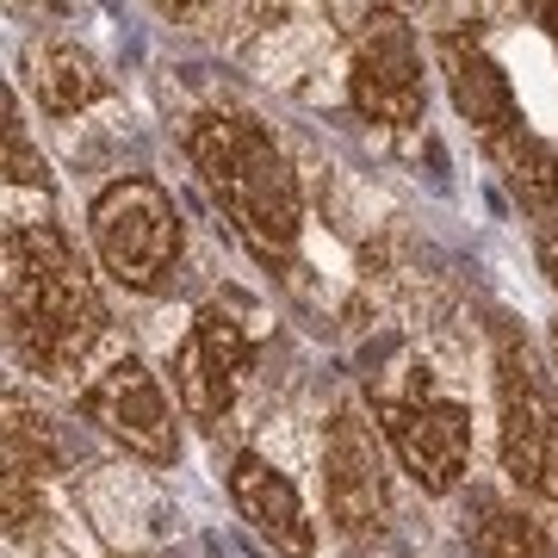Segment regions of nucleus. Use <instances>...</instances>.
Instances as JSON below:
<instances>
[{"label":"nucleus","mask_w":558,"mask_h":558,"mask_svg":"<svg viewBox=\"0 0 558 558\" xmlns=\"http://www.w3.org/2000/svg\"><path fill=\"white\" fill-rule=\"evenodd\" d=\"M7 336L38 379H69L106 336V304L62 223L7 230Z\"/></svg>","instance_id":"1"},{"label":"nucleus","mask_w":558,"mask_h":558,"mask_svg":"<svg viewBox=\"0 0 558 558\" xmlns=\"http://www.w3.org/2000/svg\"><path fill=\"white\" fill-rule=\"evenodd\" d=\"M186 156L199 168L205 193L218 199V211L236 223L242 236L286 255L304 230V193L292 161L279 156V143L267 137V124L248 112H205L186 124Z\"/></svg>","instance_id":"2"},{"label":"nucleus","mask_w":558,"mask_h":558,"mask_svg":"<svg viewBox=\"0 0 558 558\" xmlns=\"http://www.w3.org/2000/svg\"><path fill=\"white\" fill-rule=\"evenodd\" d=\"M87 236H94L100 267L124 292H156L161 274L180 260V242H186L168 186H156L149 174H124L100 186V199L87 211Z\"/></svg>","instance_id":"3"},{"label":"nucleus","mask_w":558,"mask_h":558,"mask_svg":"<svg viewBox=\"0 0 558 558\" xmlns=\"http://www.w3.org/2000/svg\"><path fill=\"white\" fill-rule=\"evenodd\" d=\"M75 410H81V422H94L106 440H119L124 453L149 459V465H174L180 459L174 403H168L161 379L137 354H119L112 366H100V379L81 391Z\"/></svg>","instance_id":"4"},{"label":"nucleus","mask_w":558,"mask_h":558,"mask_svg":"<svg viewBox=\"0 0 558 558\" xmlns=\"http://www.w3.org/2000/svg\"><path fill=\"white\" fill-rule=\"evenodd\" d=\"M379 435L428 497H447L472 472V410L447 398H373Z\"/></svg>","instance_id":"5"},{"label":"nucleus","mask_w":558,"mask_h":558,"mask_svg":"<svg viewBox=\"0 0 558 558\" xmlns=\"http://www.w3.org/2000/svg\"><path fill=\"white\" fill-rule=\"evenodd\" d=\"M168 373H174L180 410L193 422L218 428V422L230 416V403H236V391H242V373H248V329L230 317V304H205L199 317L186 323V336H180Z\"/></svg>","instance_id":"6"},{"label":"nucleus","mask_w":558,"mask_h":558,"mask_svg":"<svg viewBox=\"0 0 558 558\" xmlns=\"http://www.w3.org/2000/svg\"><path fill=\"white\" fill-rule=\"evenodd\" d=\"M558 440V403L553 391L539 385L534 360L515 336L497 341V447H502V472L521 484V490H539V472H546V453Z\"/></svg>","instance_id":"7"},{"label":"nucleus","mask_w":558,"mask_h":558,"mask_svg":"<svg viewBox=\"0 0 558 558\" xmlns=\"http://www.w3.org/2000/svg\"><path fill=\"white\" fill-rule=\"evenodd\" d=\"M348 94H354V112L373 124H422L428 112V87H422V57L410 25H398L391 13L366 25V38L354 50V75H348Z\"/></svg>","instance_id":"8"},{"label":"nucleus","mask_w":558,"mask_h":558,"mask_svg":"<svg viewBox=\"0 0 558 558\" xmlns=\"http://www.w3.org/2000/svg\"><path fill=\"white\" fill-rule=\"evenodd\" d=\"M230 502L279 558H317V521L304 509L299 484L286 478L274 459H260V453L230 459Z\"/></svg>","instance_id":"9"},{"label":"nucleus","mask_w":558,"mask_h":558,"mask_svg":"<svg viewBox=\"0 0 558 558\" xmlns=\"http://www.w3.org/2000/svg\"><path fill=\"white\" fill-rule=\"evenodd\" d=\"M323 502L348 534H366L385 515L379 447H373V435H366V422L354 410H336L329 435H323Z\"/></svg>","instance_id":"10"},{"label":"nucleus","mask_w":558,"mask_h":558,"mask_svg":"<svg viewBox=\"0 0 558 558\" xmlns=\"http://www.w3.org/2000/svg\"><path fill=\"white\" fill-rule=\"evenodd\" d=\"M440 75H447L453 112L472 124L490 149L509 143L515 131H527V119H521V106H515V87H509V75H502V62L490 57L478 38H459V32L440 38Z\"/></svg>","instance_id":"11"},{"label":"nucleus","mask_w":558,"mask_h":558,"mask_svg":"<svg viewBox=\"0 0 558 558\" xmlns=\"http://www.w3.org/2000/svg\"><path fill=\"white\" fill-rule=\"evenodd\" d=\"M459 527H465L472 558H553V534L497 490H472L459 509Z\"/></svg>","instance_id":"12"},{"label":"nucleus","mask_w":558,"mask_h":558,"mask_svg":"<svg viewBox=\"0 0 558 558\" xmlns=\"http://www.w3.org/2000/svg\"><path fill=\"white\" fill-rule=\"evenodd\" d=\"M32 87H38V100L50 106V112H81V106H94L106 94V75L100 62L87 57L75 38H50L32 50Z\"/></svg>","instance_id":"13"},{"label":"nucleus","mask_w":558,"mask_h":558,"mask_svg":"<svg viewBox=\"0 0 558 558\" xmlns=\"http://www.w3.org/2000/svg\"><path fill=\"white\" fill-rule=\"evenodd\" d=\"M497 161L509 168V186H515L521 211H534V218L553 211L558 218V149L553 143L534 137V131H515L509 143H497Z\"/></svg>","instance_id":"14"},{"label":"nucleus","mask_w":558,"mask_h":558,"mask_svg":"<svg viewBox=\"0 0 558 558\" xmlns=\"http://www.w3.org/2000/svg\"><path fill=\"white\" fill-rule=\"evenodd\" d=\"M13 119V112H7ZM7 186L20 193V186H32V193H50V174H44V161L38 149L20 137V119H13V131H7Z\"/></svg>","instance_id":"15"},{"label":"nucleus","mask_w":558,"mask_h":558,"mask_svg":"<svg viewBox=\"0 0 558 558\" xmlns=\"http://www.w3.org/2000/svg\"><path fill=\"white\" fill-rule=\"evenodd\" d=\"M539 267H546V279H553V292H558V218L539 223Z\"/></svg>","instance_id":"16"},{"label":"nucleus","mask_w":558,"mask_h":558,"mask_svg":"<svg viewBox=\"0 0 558 558\" xmlns=\"http://www.w3.org/2000/svg\"><path fill=\"white\" fill-rule=\"evenodd\" d=\"M539 497L558 502V440H553V453H546V472H539Z\"/></svg>","instance_id":"17"},{"label":"nucleus","mask_w":558,"mask_h":558,"mask_svg":"<svg viewBox=\"0 0 558 558\" xmlns=\"http://www.w3.org/2000/svg\"><path fill=\"white\" fill-rule=\"evenodd\" d=\"M539 20H553V25H546V32H553V38H558V7H539Z\"/></svg>","instance_id":"18"},{"label":"nucleus","mask_w":558,"mask_h":558,"mask_svg":"<svg viewBox=\"0 0 558 558\" xmlns=\"http://www.w3.org/2000/svg\"><path fill=\"white\" fill-rule=\"evenodd\" d=\"M553 360H558V323H553Z\"/></svg>","instance_id":"19"}]
</instances>
